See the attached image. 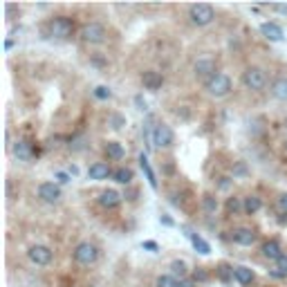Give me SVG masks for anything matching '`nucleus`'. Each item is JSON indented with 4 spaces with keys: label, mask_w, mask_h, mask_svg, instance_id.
I'll return each mask as SVG.
<instances>
[{
    "label": "nucleus",
    "mask_w": 287,
    "mask_h": 287,
    "mask_svg": "<svg viewBox=\"0 0 287 287\" xmlns=\"http://www.w3.org/2000/svg\"><path fill=\"white\" fill-rule=\"evenodd\" d=\"M204 85H207V92L211 94V97H227V94L231 92V79H229L227 74H222V72L213 74Z\"/></svg>",
    "instance_id": "nucleus-1"
},
{
    "label": "nucleus",
    "mask_w": 287,
    "mask_h": 287,
    "mask_svg": "<svg viewBox=\"0 0 287 287\" xmlns=\"http://www.w3.org/2000/svg\"><path fill=\"white\" fill-rule=\"evenodd\" d=\"M189 18H191V23H193V25L204 27V25H209V23H211L213 18H215V12H213L211 5L198 3V5H191V9H189Z\"/></svg>",
    "instance_id": "nucleus-2"
},
{
    "label": "nucleus",
    "mask_w": 287,
    "mask_h": 287,
    "mask_svg": "<svg viewBox=\"0 0 287 287\" xmlns=\"http://www.w3.org/2000/svg\"><path fill=\"white\" fill-rule=\"evenodd\" d=\"M242 83H245L247 90L258 92V90H262L267 85V74L260 68H247L242 72Z\"/></svg>",
    "instance_id": "nucleus-3"
},
{
    "label": "nucleus",
    "mask_w": 287,
    "mask_h": 287,
    "mask_svg": "<svg viewBox=\"0 0 287 287\" xmlns=\"http://www.w3.org/2000/svg\"><path fill=\"white\" fill-rule=\"evenodd\" d=\"M74 34V23L68 16H56L50 21V36L54 38H70Z\"/></svg>",
    "instance_id": "nucleus-4"
},
{
    "label": "nucleus",
    "mask_w": 287,
    "mask_h": 287,
    "mask_svg": "<svg viewBox=\"0 0 287 287\" xmlns=\"http://www.w3.org/2000/svg\"><path fill=\"white\" fill-rule=\"evenodd\" d=\"M81 41L92 43V45L103 43L106 41V27L99 25V23H88V25H83V30H81Z\"/></svg>",
    "instance_id": "nucleus-5"
},
{
    "label": "nucleus",
    "mask_w": 287,
    "mask_h": 287,
    "mask_svg": "<svg viewBox=\"0 0 287 287\" xmlns=\"http://www.w3.org/2000/svg\"><path fill=\"white\" fill-rule=\"evenodd\" d=\"M97 256H99V249L92 242H81L74 249V260L79 262V265H92V262L97 260Z\"/></svg>",
    "instance_id": "nucleus-6"
},
{
    "label": "nucleus",
    "mask_w": 287,
    "mask_h": 287,
    "mask_svg": "<svg viewBox=\"0 0 287 287\" xmlns=\"http://www.w3.org/2000/svg\"><path fill=\"white\" fill-rule=\"evenodd\" d=\"M173 141H175V135H173V130H171V126L157 123L155 130H153V144H155L157 148H171Z\"/></svg>",
    "instance_id": "nucleus-7"
},
{
    "label": "nucleus",
    "mask_w": 287,
    "mask_h": 287,
    "mask_svg": "<svg viewBox=\"0 0 287 287\" xmlns=\"http://www.w3.org/2000/svg\"><path fill=\"white\" fill-rule=\"evenodd\" d=\"M27 258H30L34 265H50L52 262V249L45 245H32L30 249H27Z\"/></svg>",
    "instance_id": "nucleus-8"
},
{
    "label": "nucleus",
    "mask_w": 287,
    "mask_h": 287,
    "mask_svg": "<svg viewBox=\"0 0 287 287\" xmlns=\"http://www.w3.org/2000/svg\"><path fill=\"white\" fill-rule=\"evenodd\" d=\"M38 198L43 200V202L47 204H54L61 200V186L54 184V182H43L41 186H38Z\"/></svg>",
    "instance_id": "nucleus-9"
},
{
    "label": "nucleus",
    "mask_w": 287,
    "mask_h": 287,
    "mask_svg": "<svg viewBox=\"0 0 287 287\" xmlns=\"http://www.w3.org/2000/svg\"><path fill=\"white\" fill-rule=\"evenodd\" d=\"M231 240L236 242V245L240 247H251L253 242H256V233H253V229H247V227H238L231 231Z\"/></svg>",
    "instance_id": "nucleus-10"
},
{
    "label": "nucleus",
    "mask_w": 287,
    "mask_h": 287,
    "mask_svg": "<svg viewBox=\"0 0 287 287\" xmlns=\"http://www.w3.org/2000/svg\"><path fill=\"white\" fill-rule=\"evenodd\" d=\"M193 72H195V76L198 79H211L213 74H218L215 72V61L213 59H198L195 61V65H193Z\"/></svg>",
    "instance_id": "nucleus-11"
},
{
    "label": "nucleus",
    "mask_w": 287,
    "mask_h": 287,
    "mask_svg": "<svg viewBox=\"0 0 287 287\" xmlns=\"http://www.w3.org/2000/svg\"><path fill=\"white\" fill-rule=\"evenodd\" d=\"M141 83H144V88L146 90L157 92V90L164 85V76H162L160 72H155V70H148V72H144L141 74Z\"/></svg>",
    "instance_id": "nucleus-12"
},
{
    "label": "nucleus",
    "mask_w": 287,
    "mask_h": 287,
    "mask_svg": "<svg viewBox=\"0 0 287 287\" xmlns=\"http://www.w3.org/2000/svg\"><path fill=\"white\" fill-rule=\"evenodd\" d=\"M110 175H112V171H110V166L106 162H94V164H90V169H88V178L94 180V182L108 180Z\"/></svg>",
    "instance_id": "nucleus-13"
},
{
    "label": "nucleus",
    "mask_w": 287,
    "mask_h": 287,
    "mask_svg": "<svg viewBox=\"0 0 287 287\" xmlns=\"http://www.w3.org/2000/svg\"><path fill=\"white\" fill-rule=\"evenodd\" d=\"M14 155L21 162H30V160H34V148H32V144L27 139H18L14 144Z\"/></svg>",
    "instance_id": "nucleus-14"
},
{
    "label": "nucleus",
    "mask_w": 287,
    "mask_h": 287,
    "mask_svg": "<svg viewBox=\"0 0 287 287\" xmlns=\"http://www.w3.org/2000/svg\"><path fill=\"white\" fill-rule=\"evenodd\" d=\"M99 204H101L103 209H114V207L121 204V195H119L114 189H108V191H103V193L99 195Z\"/></svg>",
    "instance_id": "nucleus-15"
},
{
    "label": "nucleus",
    "mask_w": 287,
    "mask_h": 287,
    "mask_svg": "<svg viewBox=\"0 0 287 287\" xmlns=\"http://www.w3.org/2000/svg\"><path fill=\"white\" fill-rule=\"evenodd\" d=\"M233 278H236L240 285H251L253 278H256V274H253L249 267L238 265V267H233Z\"/></svg>",
    "instance_id": "nucleus-16"
},
{
    "label": "nucleus",
    "mask_w": 287,
    "mask_h": 287,
    "mask_svg": "<svg viewBox=\"0 0 287 287\" xmlns=\"http://www.w3.org/2000/svg\"><path fill=\"white\" fill-rule=\"evenodd\" d=\"M260 32H262V36L269 38V41H283V30H280L276 23H262Z\"/></svg>",
    "instance_id": "nucleus-17"
},
{
    "label": "nucleus",
    "mask_w": 287,
    "mask_h": 287,
    "mask_svg": "<svg viewBox=\"0 0 287 287\" xmlns=\"http://www.w3.org/2000/svg\"><path fill=\"white\" fill-rule=\"evenodd\" d=\"M262 256L269 258V260H278V258L283 256V249H280V245L276 240H267L265 245H262Z\"/></svg>",
    "instance_id": "nucleus-18"
},
{
    "label": "nucleus",
    "mask_w": 287,
    "mask_h": 287,
    "mask_svg": "<svg viewBox=\"0 0 287 287\" xmlns=\"http://www.w3.org/2000/svg\"><path fill=\"white\" fill-rule=\"evenodd\" d=\"M271 97L278 101H287V79H276L271 83Z\"/></svg>",
    "instance_id": "nucleus-19"
},
{
    "label": "nucleus",
    "mask_w": 287,
    "mask_h": 287,
    "mask_svg": "<svg viewBox=\"0 0 287 287\" xmlns=\"http://www.w3.org/2000/svg\"><path fill=\"white\" fill-rule=\"evenodd\" d=\"M106 155L110 157V160H123V155H126V148L121 146L119 141H108L106 144Z\"/></svg>",
    "instance_id": "nucleus-20"
},
{
    "label": "nucleus",
    "mask_w": 287,
    "mask_h": 287,
    "mask_svg": "<svg viewBox=\"0 0 287 287\" xmlns=\"http://www.w3.org/2000/svg\"><path fill=\"white\" fill-rule=\"evenodd\" d=\"M242 204H245V213H258L262 209V200L258 198V195H247V198H242Z\"/></svg>",
    "instance_id": "nucleus-21"
},
{
    "label": "nucleus",
    "mask_w": 287,
    "mask_h": 287,
    "mask_svg": "<svg viewBox=\"0 0 287 287\" xmlns=\"http://www.w3.org/2000/svg\"><path fill=\"white\" fill-rule=\"evenodd\" d=\"M189 238H191V245L195 247L198 253H202V256H209V253H211V245H209L207 240H202L198 233H189Z\"/></svg>",
    "instance_id": "nucleus-22"
},
{
    "label": "nucleus",
    "mask_w": 287,
    "mask_h": 287,
    "mask_svg": "<svg viewBox=\"0 0 287 287\" xmlns=\"http://www.w3.org/2000/svg\"><path fill=\"white\" fill-rule=\"evenodd\" d=\"M132 178H135L132 169H126V166H121V169H117V171L112 173V180L117 182V184H130Z\"/></svg>",
    "instance_id": "nucleus-23"
},
{
    "label": "nucleus",
    "mask_w": 287,
    "mask_h": 287,
    "mask_svg": "<svg viewBox=\"0 0 287 287\" xmlns=\"http://www.w3.org/2000/svg\"><path fill=\"white\" fill-rule=\"evenodd\" d=\"M139 164H141V171L146 173V180H148V184L153 186V189H157V180H155V173H153V169H151V164H148V157L144 155H139Z\"/></svg>",
    "instance_id": "nucleus-24"
},
{
    "label": "nucleus",
    "mask_w": 287,
    "mask_h": 287,
    "mask_svg": "<svg viewBox=\"0 0 287 287\" xmlns=\"http://www.w3.org/2000/svg\"><path fill=\"white\" fill-rule=\"evenodd\" d=\"M240 211H245V204L240 202V198H229L227 200V213L229 215H236V213H240Z\"/></svg>",
    "instance_id": "nucleus-25"
},
{
    "label": "nucleus",
    "mask_w": 287,
    "mask_h": 287,
    "mask_svg": "<svg viewBox=\"0 0 287 287\" xmlns=\"http://www.w3.org/2000/svg\"><path fill=\"white\" fill-rule=\"evenodd\" d=\"M202 209H204L207 213H215V211H218V200H215L213 195L207 193V195L202 198Z\"/></svg>",
    "instance_id": "nucleus-26"
},
{
    "label": "nucleus",
    "mask_w": 287,
    "mask_h": 287,
    "mask_svg": "<svg viewBox=\"0 0 287 287\" xmlns=\"http://www.w3.org/2000/svg\"><path fill=\"white\" fill-rule=\"evenodd\" d=\"M171 271H173V276H180V278H184L186 276V262L184 260H173L171 262Z\"/></svg>",
    "instance_id": "nucleus-27"
},
{
    "label": "nucleus",
    "mask_w": 287,
    "mask_h": 287,
    "mask_svg": "<svg viewBox=\"0 0 287 287\" xmlns=\"http://www.w3.org/2000/svg\"><path fill=\"white\" fill-rule=\"evenodd\" d=\"M155 285H157V287H178L180 283L175 280V276H160Z\"/></svg>",
    "instance_id": "nucleus-28"
},
{
    "label": "nucleus",
    "mask_w": 287,
    "mask_h": 287,
    "mask_svg": "<svg viewBox=\"0 0 287 287\" xmlns=\"http://www.w3.org/2000/svg\"><path fill=\"white\" fill-rule=\"evenodd\" d=\"M94 97L106 101V99L112 97V92H110V88H106V85H97V88H94Z\"/></svg>",
    "instance_id": "nucleus-29"
},
{
    "label": "nucleus",
    "mask_w": 287,
    "mask_h": 287,
    "mask_svg": "<svg viewBox=\"0 0 287 287\" xmlns=\"http://www.w3.org/2000/svg\"><path fill=\"white\" fill-rule=\"evenodd\" d=\"M110 121H112V128H114V130H119L121 126H126V119H123L121 114H112V117H110Z\"/></svg>",
    "instance_id": "nucleus-30"
},
{
    "label": "nucleus",
    "mask_w": 287,
    "mask_h": 287,
    "mask_svg": "<svg viewBox=\"0 0 287 287\" xmlns=\"http://www.w3.org/2000/svg\"><path fill=\"white\" fill-rule=\"evenodd\" d=\"M236 175H247V166H245V162H238L236 166H233V178Z\"/></svg>",
    "instance_id": "nucleus-31"
},
{
    "label": "nucleus",
    "mask_w": 287,
    "mask_h": 287,
    "mask_svg": "<svg viewBox=\"0 0 287 287\" xmlns=\"http://www.w3.org/2000/svg\"><path fill=\"white\" fill-rule=\"evenodd\" d=\"M276 265H278V271H283V274L287 276V253H283V256L276 260Z\"/></svg>",
    "instance_id": "nucleus-32"
},
{
    "label": "nucleus",
    "mask_w": 287,
    "mask_h": 287,
    "mask_svg": "<svg viewBox=\"0 0 287 287\" xmlns=\"http://www.w3.org/2000/svg\"><path fill=\"white\" fill-rule=\"evenodd\" d=\"M229 274L233 276V269L229 271V267H227V265H220V278H222V280H229Z\"/></svg>",
    "instance_id": "nucleus-33"
},
{
    "label": "nucleus",
    "mask_w": 287,
    "mask_h": 287,
    "mask_svg": "<svg viewBox=\"0 0 287 287\" xmlns=\"http://www.w3.org/2000/svg\"><path fill=\"white\" fill-rule=\"evenodd\" d=\"M141 247H144V249H148V251H160V247H157V242H153V240H146Z\"/></svg>",
    "instance_id": "nucleus-34"
},
{
    "label": "nucleus",
    "mask_w": 287,
    "mask_h": 287,
    "mask_svg": "<svg viewBox=\"0 0 287 287\" xmlns=\"http://www.w3.org/2000/svg\"><path fill=\"white\" fill-rule=\"evenodd\" d=\"M278 204H280V209H283V211H287V193H283L278 198Z\"/></svg>",
    "instance_id": "nucleus-35"
},
{
    "label": "nucleus",
    "mask_w": 287,
    "mask_h": 287,
    "mask_svg": "<svg viewBox=\"0 0 287 287\" xmlns=\"http://www.w3.org/2000/svg\"><path fill=\"white\" fill-rule=\"evenodd\" d=\"M231 186V178H222V182H220V189H229Z\"/></svg>",
    "instance_id": "nucleus-36"
},
{
    "label": "nucleus",
    "mask_w": 287,
    "mask_h": 287,
    "mask_svg": "<svg viewBox=\"0 0 287 287\" xmlns=\"http://www.w3.org/2000/svg\"><path fill=\"white\" fill-rule=\"evenodd\" d=\"M195 280H207V274H204L202 269H198L195 271Z\"/></svg>",
    "instance_id": "nucleus-37"
},
{
    "label": "nucleus",
    "mask_w": 287,
    "mask_h": 287,
    "mask_svg": "<svg viewBox=\"0 0 287 287\" xmlns=\"http://www.w3.org/2000/svg\"><path fill=\"white\" fill-rule=\"evenodd\" d=\"M135 103L139 106V110H146V101H144L141 97H135Z\"/></svg>",
    "instance_id": "nucleus-38"
},
{
    "label": "nucleus",
    "mask_w": 287,
    "mask_h": 287,
    "mask_svg": "<svg viewBox=\"0 0 287 287\" xmlns=\"http://www.w3.org/2000/svg\"><path fill=\"white\" fill-rule=\"evenodd\" d=\"M160 220H162V222H164V224H166V227H173V220H171V218H169V215H162V218H160Z\"/></svg>",
    "instance_id": "nucleus-39"
},
{
    "label": "nucleus",
    "mask_w": 287,
    "mask_h": 287,
    "mask_svg": "<svg viewBox=\"0 0 287 287\" xmlns=\"http://www.w3.org/2000/svg\"><path fill=\"white\" fill-rule=\"evenodd\" d=\"M274 9L278 14H287V5H274Z\"/></svg>",
    "instance_id": "nucleus-40"
},
{
    "label": "nucleus",
    "mask_w": 287,
    "mask_h": 287,
    "mask_svg": "<svg viewBox=\"0 0 287 287\" xmlns=\"http://www.w3.org/2000/svg\"><path fill=\"white\" fill-rule=\"evenodd\" d=\"M56 180H59V182H70L68 173H56Z\"/></svg>",
    "instance_id": "nucleus-41"
},
{
    "label": "nucleus",
    "mask_w": 287,
    "mask_h": 287,
    "mask_svg": "<svg viewBox=\"0 0 287 287\" xmlns=\"http://www.w3.org/2000/svg\"><path fill=\"white\" fill-rule=\"evenodd\" d=\"M178 287H195V283H191V280H180Z\"/></svg>",
    "instance_id": "nucleus-42"
},
{
    "label": "nucleus",
    "mask_w": 287,
    "mask_h": 287,
    "mask_svg": "<svg viewBox=\"0 0 287 287\" xmlns=\"http://www.w3.org/2000/svg\"><path fill=\"white\" fill-rule=\"evenodd\" d=\"M271 276H274V278H283L285 274H283V271H271Z\"/></svg>",
    "instance_id": "nucleus-43"
},
{
    "label": "nucleus",
    "mask_w": 287,
    "mask_h": 287,
    "mask_svg": "<svg viewBox=\"0 0 287 287\" xmlns=\"http://www.w3.org/2000/svg\"><path fill=\"white\" fill-rule=\"evenodd\" d=\"M285 128H287V119H285Z\"/></svg>",
    "instance_id": "nucleus-44"
}]
</instances>
